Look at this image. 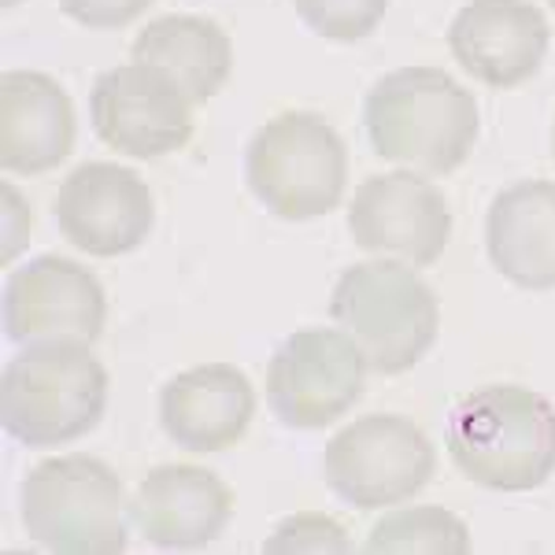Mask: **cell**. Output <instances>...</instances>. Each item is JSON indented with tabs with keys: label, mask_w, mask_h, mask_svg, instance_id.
Wrapping results in <instances>:
<instances>
[{
	"label": "cell",
	"mask_w": 555,
	"mask_h": 555,
	"mask_svg": "<svg viewBox=\"0 0 555 555\" xmlns=\"http://www.w3.org/2000/svg\"><path fill=\"white\" fill-rule=\"evenodd\" d=\"M374 152L426 175H452L478 141V101L441 67H400L378 78L363 101Z\"/></svg>",
	"instance_id": "cell-1"
},
{
	"label": "cell",
	"mask_w": 555,
	"mask_h": 555,
	"mask_svg": "<svg viewBox=\"0 0 555 555\" xmlns=\"http://www.w3.org/2000/svg\"><path fill=\"white\" fill-rule=\"evenodd\" d=\"M444 444L478 486L530 492L555 474V408L526 385H486L449 411Z\"/></svg>",
	"instance_id": "cell-2"
},
{
	"label": "cell",
	"mask_w": 555,
	"mask_h": 555,
	"mask_svg": "<svg viewBox=\"0 0 555 555\" xmlns=\"http://www.w3.org/2000/svg\"><path fill=\"white\" fill-rule=\"evenodd\" d=\"M107 411V371L86 341L23 345L0 378V423L23 449L86 437Z\"/></svg>",
	"instance_id": "cell-3"
},
{
	"label": "cell",
	"mask_w": 555,
	"mask_h": 555,
	"mask_svg": "<svg viewBox=\"0 0 555 555\" xmlns=\"http://www.w3.org/2000/svg\"><path fill=\"white\" fill-rule=\"evenodd\" d=\"M330 319L360 345L374 374H404L434 348L441 308L411 263L371 259L337 278Z\"/></svg>",
	"instance_id": "cell-4"
},
{
	"label": "cell",
	"mask_w": 555,
	"mask_h": 555,
	"mask_svg": "<svg viewBox=\"0 0 555 555\" xmlns=\"http://www.w3.org/2000/svg\"><path fill=\"white\" fill-rule=\"evenodd\" d=\"M20 512L30 541L56 555L127 552L122 481L96 455H52L30 467Z\"/></svg>",
	"instance_id": "cell-5"
},
{
	"label": "cell",
	"mask_w": 555,
	"mask_h": 555,
	"mask_svg": "<svg viewBox=\"0 0 555 555\" xmlns=\"http://www.w3.org/2000/svg\"><path fill=\"white\" fill-rule=\"evenodd\" d=\"M245 182L278 219H319L345 196L348 149L341 133L315 112H282L248 141Z\"/></svg>",
	"instance_id": "cell-6"
},
{
	"label": "cell",
	"mask_w": 555,
	"mask_h": 555,
	"mask_svg": "<svg viewBox=\"0 0 555 555\" xmlns=\"http://www.w3.org/2000/svg\"><path fill=\"white\" fill-rule=\"evenodd\" d=\"M322 470L345 504L374 512L418 496L437 470V452L411 418L363 415L330 437Z\"/></svg>",
	"instance_id": "cell-7"
},
{
	"label": "cell",
	"mask_w": 555,
	"mask_h": 555,
	"mask_svg": "<svg viewBox=\"0 0 555 555\" xmlns=\"http://www.w3.org/2000/svg\"><path fill=\"white\" fill-rule=\"evenodd\" d=\"M366 360L345 330H297L267 363V404L278 423L322 429L363 397Z\"/></svg>",
	"instance_id": "cell-8"
},
{
	"label": "cell",
	"mask_w": 555,
	"mask_h": 555,
	"mask_svg": "<svg viewBox=\"0 0 555 555\" xmlns=\"http://www.w3.org/2000/svg\"><path fill=\"white\" fill-rule=\"evenodd\" d=\"M89 119L107 149L133 159L178 152L193 138V101L164 67L122 64L96 75Z\"/></svg>",
	"instance_id": "cell-9"
},
{
	"label": "cell",
	"mask_w": 555,
	"mask_h": 555,
	"mask_svg": "<svg viewBox=\"0 0 555 555\" xmlns=\"http://www.w3.org/2000/svg\"><path fill=\"white\" fill-rule=\"evenodd\" d=\"M107 297L96 274L67 256L44 253L4 285V334L15 345L86 341L104 334Z\"/></svg>",
	"instance_id": "cell-10"
},
{
	"label": "cell",
	"mask_w": 555,
	"mask_h": 555,
	"mask_svg": "<svg viewBox=\"0 0 555 555\" xmlns=\"http://www.w3.org/2000/svg\"><path fill=\"white\" fill-rule=\"evenodd\" d=\"M356 245L374 256H397L411 267L437 263L452 237V211L429 178L411 171L374 175L348 208Z\"/></svg>",
	"instance_id": "cell-11"
},
{
	"label": "cell",
	"mask_w": 555,
	"mask_h": 555,
	"mask_svg": "<svg viewBox=\"0 0 555 555\" xmlns=\"http://www.w3.org/2000/svg\"><path fill=\"white\" fill-rule=\"evenodd\" d=\"M156 222L152 193L138 171L119 164L75 167L56 193V227L86 256L112 259L145 245Z\"/></svg>",
	"instance_id": "cell-12"
},
{
	"label": "cell",
	"mask_w": 555,
	"mask_h": 555,
	"mask_svg": "<svg viewBox=\"0 0 555 555\" xmlns=\"http://www.w3.org/2000/svg\"><path fill=\"white\" fill-rule=\"evenodd\" d=\"M552 30L530 0H470L449 26L455 64L489 89H515L541 70Z\"/></svg>",
	"instance_id": "cell-13"
},
{
	"label": "cell",
	"mask_w": 555,
	"mask_h": 555,
	"mask_svg": "<svg viewBox=\"0 0 555 555\" xmlns=\"http://www.w3.org/2000/svg\"><path fill=\"white\" fill-rule=\"evenodd\" d=\"M130 518L156 548L193 552L219 541L230 526L234 492L215 470L193 463H164L141 478Z\"/></svg>",
	"instance_id": "cell-14"
},
{
	"label": "cell",
	"mask_w": 555,
	"mask_h": 555,
	"mask_svg": "<svg viewBox=\"0 0 555 555\" xmlns=\"http://www.w3.org/2000/svg\"><path fill=\"white\" fill-rule=\"evenodd\" d=\"M256 415V389L230 363H201L159 392V426L185 452L234 449Z\"/></svg>",
	"instance_id": "cell-15"
},
{
	"label": "cell",
	"mask_w": 555,
	"mask_h": 555,
	"mask_svg": "<svg viewBox=\"0 0 555 555\" xmlns=\"http://www.w3.org/2000/svg\"><path fill=\"white\" fill-rule=\"evenodd\" d=\"M78 138L75 104L41 70H4L0 78V167L8 175H44L70 156Z\"/></svg>",
	"instance_id": "cell-16"
},
{
	"label": "cell",
	"mask_w": 555,
	"mask_h": 555,
	"mask_svg": "<svg viewBox=\"0 0 555 555\" xmlns=\"http://www.w3.org/2000/svg\"><path fill=\"white\" fill-rule=\"evenodd\" d=\"M486 253L518 289H555V182L530 178L496 193L486 215Z\"/></svg>",
	"instance_id": "cell-17"
},
{
	"label": "cell",
	"mask_w": 555,
	"mask_h": 555,
	"mask_svg": "<svg viewBox=\"0 0 555 555\" xmlns=\"http://www.w3.org/2000/svg\"><path fill=\"white\" fill-rule=\"evenodd\" d=\"M133 64L164 67L193 104H204L227 86L234 70L230 34L208 15H159L133 38Z\"/></svg>",
	"instance_id": "cell-18"
},
{
	"label": "cell",
	"mask_w": 555,
	"mask_h": 555,
	"mask_svg": "<svg viewBox=\"0 0 555 555\" xmlns=\"http://www.w3.org/2000/svg\"><path fill=\"white\" fill-rule=\"evenodd\" d=\"M363 548L371 555H467L470 530L444 507H404L385 515Z\"/></svg>",
	"instance_id": "cell-19"
},
{
	"label": "cell",
	"mask_w": 555,
	"mask_h": 555,
	"mask_svg": "<svg viewBox=\"0 0 555 555\" xmlns=\"http://www.w3.org/2000/svg\"><path fill=\"white\" fill-rule=\"evenodd\" d=\"M297 15L326 41H363L378 30L389 0H293Z\"/></svg>",
	"instance_id": "cell-20"
},
{
	"label": "cell",
	"mask_w": 555,
	"mask_h": 555,
	"mask_svg": "<svg viewBox=\"0 0 555 555\" xmlns=\"http://www.w3.org/2000/svg\"><path fill=\"white\" fill-rule=\"evenodd\" d=\"M263 552H334V555H345L352 552V541L341 526L334 522L330 515H315V512H304V515H293L285 522L274 526V533L263 541Z\"/></svg>",
	"instance_id": "cell-21"
},
{
	"label": "cell",
	"mask_w": 555,
	"mask_h": 555,
	"mask_svg": "<svg viewBox=\"0 0 555 555\" xmlns=\"http://www.w3.org/2000/svg\"><path fill=\"white\" fill-rule=\"evenodd\" d=\"M67 20H75L86 30H122L141 12L152 8V0H60Z\"/></svg>",
	"instance_id": "cell-22"
},
{
	"label": "cell",
	"mask_w": 555,
	"mask_h": 555,
	"mask_svg": "<svg viewBox=\"0 0 555 555\" xmlns=\"http://www.w3.org/2000/svg\"><path fill=\"white\" fill-rule=\"evenodd\" d=\"M4 253H0V263H12L15 253L26 248L30 241V211H26V201L12 185H4Z\"/></svg>",
	"instance_id": "cell-23"
},
{
	"label": "cell",
	"mask_w": 555,
	"mask_h": 555,
	"mask_svg": "<svg viewBox=\"0 0 555 555\" xmlns=\"http://www.w3.org/2000/svg\"><path fill=\"white\" fill-rule=\"evenodd\" d=\"M0 4H4V8H15V4H23V0H0Z\"/></svg>",
	"instance_id": "cell-24"
},
{
	"label": "cell",
	"mask_w": 555,
	"mask_h": 555,
	"mask_svg": "<svg viewBox=\"0 0 555 555\" xmlns=\"http://www.w3.org/2000/svg\"><path fill=\"white\" fill-rule=\"evenodd\" d=\"M552 156H555V127H552Z\"/></svg>",
	"instance_id": "cell-25"
},
{
	"label": "cell",
	"mask_w": 555,
	"mask_h": 555,
	"mask_svg": "<svg viewBox=\"0 0 555 555\" xmlns=\"http://www.w3.org/2000/svg\"><path fill=\"white\" fill-rule=\"evenodd\" d=\"M548 4H552V8H555V0H548Z\"/></svg>",
	"instance_id": "cell-26"
}]
</instances>
